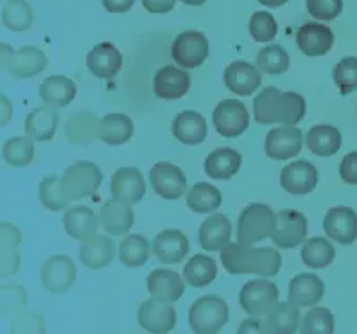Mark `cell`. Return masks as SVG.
Wrapping results in <instances>:
<instances>
[{
	"label": "cell",
	"instance_id": "32",
	"mask_svg": "<svg viewBox=\"0 0 357 334\" xmlns=\"http://www.w3.org/2000/svg\"><path fill=\"white\" fill-rule=\"evenodd\" d=\"M63 225L68 236L79 239V241H86V239L96 236L99 221H97V216L93 214L92 208L79 205V207L67 208L63 216Z\"/></svg>",
	"mask_w": 357,
	"mask_h": 334
},
{
	"label": "cell",
	"instance_id": "46",
	"mask_svg": "<svg viewBox=\"0 0 357 334\" xmlns=\"http://www.w3.org/2000/svg\"><path fill=\"white\" fill-rule=\"evenodd\" d=\"M334 83L340 89V92L343 96L347 93H352L357 90V58L356 56H349V58H343L340 63L336 65L334 73Z\"/></svg>",
	"mask_w": 357,
	"mask_h": 334
},
{
	"label": "cell",
	"instance_id": "40",
	"mask_svg": "<svg viewBox=\"0 0 357 334\" xmlns=\"http://www.w3.org/2000/svg\"><path fill=\"white\" fill-rule=\"evenodd\" d=\"M334 257H336V248L325 237H312L305 241L302 248L303 264L312 270H321V268L328 266L332 264Z\"/></svg>",
	"mask_w": 357,
	"mask_h": 334
},
{
	"label": "cell",
	"instance_id": "31",
	"mask_svg": "<svg viewBox=\"0 0 357 334\" xmlns=\"http://www.w3.org/2000/svg\"><path fill=\"white\" fill-rule=\"evenodd\" d=\"M266 333L277 334H293L302 326V317H300L298 305L293 302H280L275 305L264 320Z\"/></svg>",
	"mask_w": 357,
	"mask_h": 334
},
{
	"label": "cell",
	"instance_id": "49",
	"mask_svg": "<svg viewBox=\"0 0 357 334\" xmlns=\"http://www.w3.org/2000/svg\"><path fill=\"white\" fill-rule=\"evenodd\" d=\"M307 11L316 20L331 22L343 11V0H307Z\"/></svg>",
	"mask_w": 357,
	"mask_h": 334
},
{
	"label": "cell",
	"instance_id": "42",
	"mask_svg": "<svg viewBox=\"0 0 357 334\" xmlns=\"http://www.w3.org/2000/svg\"><path fill=\"white\" fill-rule=\"evenodd\" d=\"M40 202L49 211L58 212L61 208L68 207L72 199L68 198L67 190H65L63 180L51 174V176L43 178L42 183H40Z\"/></svg>",
	"mask_w": 357,
	"mask_h": 334
},
{
	"label": "cell",
	"instance_id": "25",
	"mask_svg": "<svg viewBox=\"0 0 357 334\" xmlns=\"http://www.w3.org/2000/svg\"><path fill=\"white\" fill-rule=\"evenodd\" d=\"M99 221H101L102 229L112 236H124L133 227L135 212L130 204L112 198L102 204Z\"/></svg>",
	"mask_w": 357,
	"mask_h": 334
},
{
	"label": "cell",
	"instance_id": "15",
	"mask_svg": "<svg viewBox=\"0 0 357 334\" xmlns=\"http://www.w3.org/2000/svg\"><path fill=\"white\" fill-rule=\"evenodd\" d=\"M112 198L124 204H139L146 195V180L137 167H121L112 176Z\"/></svg>",
	"mask_w": 357,
	"mask_h": 334
},
{
	"label": "cell",
	"instance_id": "51",
	"mask_svg": "<svg viewBox=\"0 0 357 334\" xmlns=\"http://www.w3.org/2000/svg\"><path fill=\"white\" fill-rule=\"evenodd\" d=\"M142 6L149 13H169L176 6V0H142Z\"/></svg>",
	"mask_w": 357,
	"mask_h": 334
},
{
	"label": "cell",
	"instance_id": "55",
	"mask_svg": "<svg viewBox=\"0 0 357 334\" xmlns=\"http://www.w3.org/2000/svg\"><path fill=\"white\" fill-rule=\"evenodd\" d=\"M183 4L187 6H203L206 2V0H181Z\"/></svg>",
	"mask_w": 357,
	"mask_h": 334
},
{
	"label": "cell",
	"instance_id": "22",
	"mask_svg": "<svg viewBox=\"0 0 357 334\" xmlns=\"http://www.w3.org/2000/svg\"><path fill=\"white\" fill-rule=\"evenodd\" d=\"M296 43L305 56H325L334 45V33L324 24L309 22L296 33Z\"/></svg>",
	"mask_w": 357,
	"mask_h": 334
},
{
	"label": "cell",
	"instance_id": "33",
	"mask_svg": "<svg viewBox=\"0 0 357 334\" xmlns=\"http://www.w3.org/2000/svg\"><path fill=\"white\" fill-rule=\"evenodd\" d=\"M243 164L241 153L231 148H219L206 157L205 173L214 180H230Z\"/></svg>",
	"mask_w": 357,
	"mask_h": 334
},
{
	"label": "cell",
	"instance_id": "41",
	"mask_svg": "<svg viewBox=\"0 0 357 334\" xmlns=\"http://www.w3.org/2000/svg\"><path fill=\"white\" fill-rule=\"evenodd\" d=\"M34 13L26 0H9L2 9V24L13 33H24L33 26Z\"/></svg>",
	"mask_w": 357,
	"mask_h": 334
},
{
	"label": "cell",
	"instance_id": "29",
	"mask_svg": "<svg viewBox=\"0 0 357 334\" xmlns=\"http://www.w3.org/2000/svg\"><path fill=\"white\" fill-rule=\"evenodd\" d=\"M172 135L183 144H202L206 139V121L198 112H181L172 121Z\"/></svg>",
	"mask_w": 357,
	"mask_h": 334
},
{
	"label": "cell",
	"instance_id": "43",
	"mask_svg": "<svg viewBox=\"0 0 357 334\" xmlns=\"http://www.w3.org/2000/svg\"><path fill=\"white\" fill-rule=\"evenodd\" d=\"M20 230L13 225H2V275H13L20 268V257L17 254V245L20 243Z\"/></svg>",
	"mask_w": 357,
	"mask_h": 334
},
{
	"label": "cell",
	"instance_id": "48",
	"mask_svg": "<svg viewBox=\"0 0 357 334\" xmlns=\"http://www.w3.org/2000/svg\"><path fill=\"white\" fill-rule=\"evenodd\" d=\"M278 33V26L275 22L273 15L268 13V11H257L252 15V20H250V34L255 42L268 43L271 40H275Z\"/></svg>",
	"mask_w": 357,
	"mask_h": 334
},
{
	"label": "cell",
	"instance_id": "50",
	"mask_svg": "<svg viewBox=\"0 0 357 334\" xmlns=\"http://www.w3.org/2000/svg\"><path fill=\"white\" fill-rule=\"evenodd\" d=\"M340 174L343 182L357 185V151L349 153L340 164Z\"/></svg>",
	"mask_w": 357,
	"mask_h": 334
},
{
	"label": "cell",
	"instance_id": "30",
	"mask_svg": "<svg viewBox=\"0 0 357 334\" xmlns=\"http://www.w3.org/2000/svg\"><path fill=\"white\" fill-rule=\"evenodd\" d=\"M76 83L65 76H58V74L47 77L40 85V98L47 106H52V108H63V106L70 105L76 98Z\"/></svg>",
	"mask_w": 357,
	"mask_h": 334
},
{
	"label": "cell",
	"instance_id": "10",
	"mask_svg": "<svg viewBox=\"0 0 357 334\" xmlns=\"http://www.w3.org/2000/svg\"><path fill=\"white\" fill-rule=\"evenodd\" d=\"M76 264L67 255H52L42 266V282L47 291L63 295L76 282Z\"/></svg>",
	"mask_w": 357,
	"mask_h": 334
},
{
	"label": "cell",
	"instance_id": "21",
	"mask_svg": "<svg viewBox=\"0 0 357 334\" xmlns=\"http://www.w3.org/2000/svg\"><path fill=\"white\" fill-rule=\"evenodd\" d=\"M86 67L99 79H109L122 68V54L114 43H97L86 56Z\"/></svg>",
	"mask_w": 357,
	"mask_h": 334
},
{
	"label": "cell",
	"instance_id": "52",
	"mask_svg": "<svg viewBox=\"0 0 357 334\" xmlns=\"http://www.w3.org/2000/svg\"><path fill=\"white\" fill-rule=\"evenodd\" d=\"M135 0H102L106 11L109 13H126L133 8Z\"/></svg>",
	"mask_w": 357,
	"mask_h": 334
},
{
	"label": "cell",
	"instance_id": "1",
	"mask_svg": "<svg viewBox=\"0 0 357 334\" xmlns=\"http://www.w3.org/2000/svg\"><path fill=\"white\" fill-rule=\"evenodd\" d=\"M221 262L225 270L231 275H244L253 273L259 277H275L282 268V255L278 250L269 248H253L252 245L244 243H230L221 252Z\"/></svg>",
	"mask_w": 357,
	"mask_h": 334
},
{
	"label": "cell",
	"instance_id": "39",
	"mask_svg": "<svg viewBox=\"0 0 357 334\" xmlns=\"http://www.w3.org/2000/svg\"><path fill=\"white\" fill-rule=\"evenodd\" d=\"M223 204V196L218 187L211 183H196L192 189L187 192V205L190 211L199 212V214H208V212L218 211Z\"/></svg>",
	"mask_w": 357,
	"mask_h": 334
},
{
	"label": "cell",
	"instance_id": "24",
	"mask_svg": "<svg viewBox=\"0 0 357 334\" xmlns=\"http://www.w3.org/2000/svg\"><path fill=\"white\" fill-rule=\"evenodd\" d=\"M231 243V223L225 214L206 218L199 227V245L206 252H223Z\"/></svg>",
	"mask_w": 357,
	"mask_h": 334
},
{
	"label": "cell",
	"instance_id": "14",
	"mask_svg": "<svg viewBox=\"0 0 357 334\" xmlns=\"http://www.w3.org/2000/svg\"><path fill=\"white\" fill-rule=\"evenodd\" d=\"M318 169L309 160H296L286 165L280 173V185L289 195L305 196L318 185Z\"/></svg>",
	"mask_w": 357,
	"mask_h": 334
},
{
	"label": "cell",
	"instance_id": "28",
	"mask_svg": "<svg viewBox=\"0 0 357 334\" xmlns=\"http://www.w3.org/2000/svg\"><path fill=\"white\" fill-rule=\"evenodd\" d=\"M58 121L59 117L52 106L36 108L26 117V135L36 142H49L54 139Z\"/></svg>",
	"mask_w": 357,
	"mask_h": 334
},
{
	"label": "cell",
	"instance_id": "27",
	"mask_svg": "<svg viewBox=\"0 0 357 334\" xmlns=\"http://www.w3.org/2000/svg\"><path fill=\"white\" fill-rule=\"evenodd\" d=\"M115 257V243L108 236H93L83 241L79 248V259L86 268L99 270L106 268Z\"/></svg>",
	"mask_w": 357,
	"mask_h": 334
},
{
	"label": "cell",
	"instance_id": "13",
	"mask_svg": "<svg viewBox=\"0 0 357 334\" xmlns=\"http://www.w3.org/2000/svg\"><path fill=\"white\" fill-rule=\"evenodd\" d=\"M151 185L158 196L165 199H178L183 192H187V178L180 167L169 162H160L153 165Z\"/></svg>",
	"mask_w": 357,
	"mask_h": 334
},
{
	"label": "cell",
	"instance_id": "7",
	"mask_svg": "<svg viewBox=\"0 0 357 334\" xmlns=\"http://www.w3.org/2000/svg\"><path fill=\"white\" fill-rule=\"evenodd\" d=\"M241 308L252 317H264L278 304V288L271 280L262 279L250 280L239 293Z\"/></svg>",
	"mask_w": 357,
	"mask_h": 334
},
{
	"label": "cell",
	"instance_id": "35",
	"mask_svg": "<svg viewBox=\"0 0 357 334\" xmlns=\"http://www.w3.org/2000/svg\"><path fill=\"white\" fill-rule=\"evenodd\" d=\"M307 148L312 155L318 157H331L336 155L341 148V133L337 128L328 124H319L307 133Z\"/></svg>",
	"mask_w": 357,
	"mask_h": 334
},
{
	"label": "cell",
	"instance_id": "16",
	"mask_svg": "<svg viewBox=\"0 0 357 334\" xmlns=\"http://www.w3.org/2000/svg\"><path fill=\"white\" fill-rule=\"evenodd\" d=\"M139 324L147 333H169L176 326V311L165 302L156 298L142 302L139 308Z\"/></svg>",
	"mask_w": 357,
	"mask_h": 334
},
{
	"label": "cell",
	"instance_id": "8",
	"mask_svg": "<svg viewBox=\"0 0 357 334\" xmlns=\"http://www.w3.org/2000/svg\"><path fill=\"white\" fill-rule=\"evenodd\" d=\"M172 59L183 68H196L208 58V40L199 31H183L172 43Z\"/></svg>",
	"mask_w": 357,
	"mask_h": 334
},
{
	"label": "cell",
	"instance_id": "2",
	"mask_svg": "<svg viewBox=\"0 0 357 334\" xmlns=\"http://www.w3.org/2000/svg\"><path fill=\"white\" fill-rule=\"evenodd\" d=\"M307 112L305 99L296 92H280L275 86H266L253 101V115L259 124H284L294 126Z\"/></svg>",
	"mask_w": 357,
	"mask_h": 334
},
{
	"label": "cell",
	"instance_id": "36",
	"mask_svg": "<svg viewBox=\"0 0 357 334\" xmlns=\"http://www.w3.org/2000/svg\"><path fill=\"white\" fill-rule=\"evenodd\" d=\"M183 279L192 288H205L218 279V264L208 255H194L183 268Z\"/></svg>",
	"mask_w": 357,
	"mask_h": 334
},
{
	"label": "cell",
	"instance_id": "23",
	"mask_svg": "<svg viewBox=\"0 0 357 334\" xmlns=\"http://www.w3.org/2000/svg\"><path fill=\"white\" fill-rule=\"evenodd\" d=\"M189 239L181 230H164L155 237L153 252L162 264H178L189 254Z\"/></svg>",
	"mask_w": 357,
	"mask_h": 334
},
{
	"label": "cell",
	"instance_id": "11",
	"mask_svg": "<svg viewBox=\"0 0 357 334\" xmlns=\"http://www.w3.org/2000/svg\"><path fill=\"white\" fill-rule=\"evenodd\" d=\"M307 237V218L298 211H280L275 218V229L271 234L278 248H294L302 245Z\"/></svg>",
	"mask_w": 357,
	"mask_h": 334
},
{
	"label": "cell",
	"instance_id": "47",
	"mask_svg": "<svg viewBox=\"0 0 357 334\" xmlns=\"http://www.w3.org/2000/svg\"><path fill=\"white\" fill-rule=\"evenodd\" d=\"M300 331L305 334H331L334 333V317L328 309L312 308L303 317Z\"/></svg>",
	"mask_w": 357,
	"mask_h": 334
},
{
	"label": "cell",
	"instance_id": "45",
	"mask_svg": "<svg viewBox=\"0 0 357 334\" xmlns=\"http://www.w3.org/2000/svg\"><path fill=\"white\" fill-rule=\"evenodd\" d=\"M4 160L13 167H26L34 158V144L29 137H13L2 149Z\"/></svg>",
	"mask_w": 357,
	"mask_h": 334
},
{
	"label": "cell",
	"instance_id": "17",
	"mask_svg": "<svg viewBox=\"0 0 357 334\" xmlns=\"http://www.w3.org/2000/svg\"><path fill=\"white\" fill-rule=\"evenodd\" d=\"M225 85L237 96H252L253 92L261 89L262 77L261 68L248 61H234L225 70Z\"/></svg>",
	"mask_w": 357,
	"mask_h": 334
},
{
	"label": "cell",
	"instance_id": "34",
	"mask_svg": "<svg viewBox=\"0 0 357 334\" xmlns=\"http://www.w3.org/2000/svg\"><path fill=\"white\" fill-rule=\"evenodd\" d=\"M133 133V121L124 114H108L99 124V139L109 146L126 144Z\"/></svg>",
	"mask_w": 357,
	"mask_h": 334
},
{
	"label": "cell",
	"instance_id": "18",
	"mask_svg": "<svg viewBox=\"0 0 357 334\" xmlns=\"http://www.w3.org/2000/svg\"><path fill=\"white\" fill-rule=\"evenodd\" d=\"M190 89V76L174 65H165L156 70L153 79V90L155 96L160 99H181Z\"/></svg>",
	"mask_w": 357,
	"mask_h": 334
},
{
	"label": "cell",
	"instance_id": "54",
	"mask_svg": "<svg viewBox=\"0 0 357 334\" xmlns=\"http://www.w3.org/2000/svg\"><path fill=\"white\" fill-rule=\"evenodd\" d=\"M257 2H261V6H268V8H280V6H284L286 2H289V0H257Z\"/></svg>",
	"mask_w": 357,
	"mask_h": 334
},
{
	"label": "cell",
	"instance_id": "4",
	"mask_svg": "<svg viewBox=\"0 0 357 334\" xmlns=\"http://www.w3.org/2000/svg\"><path fill=\"white\" fill-rule=\"evenodd\" d=\"M228 305L218 295H205L190 305L189 324L194 333L214 334L227 326Z\"/></svg>",
	"mask_w": 357,
	"mask_h": 334
},
{
	"label": "cell",
	"instance_id": "53",
	"mask_svg": "<svg viewBox=\"0 0 357 334\" xmlns=\"http://www.w3.org/2000/svg\"><path fill=\"white\" fill-rule=\"evenodd\" d=\"M239 333H266L264 321H261V320H244L243 326L239 327Z\"/></svg>",
	"mask_w": 357,
	"mask_h": 334
},
{
	"label": "cell",
	"instance_id": "6",
	"mask_svg": "<svg viewBox=\"0 0 357 334\" xmlns=\"http://www.w3.org/2000/svg\"><path fill=\"white\" fill-rule=\"evenodd\" d=\"M63 187L72 202L92 196L102 182V173L92 162H76L61 176Z\"/></svg>",
	"mask_w": 357,
	"mask_h": 334
},
{
	"label": "cell",
	"instance_id": "44",
	"mask_svg": "<svg viewBox=\"0 0 357 334\" xmlns=\"http://www.w3.org/2000/svg\"><path fill=\"white\" fill-rule=\"evenodd\" d=\"M257 67L264 74H284L289 68L291 59L282 45H268L257 54Z\"/></svg>",
	"mask_w": 357,
	"mask_h": 334
},
{
	"label": "cell",
	"instance_id": "38",
	"mask_svg": "<svg viewBox=\"0 0 357 334\" xmlns=\"http://www.w3.org/2000/svg\"><path fill=\"white\" fill-rule=\"evenodd\" d=\"M153 246L149 245L146 237L140 234H131L119 246V259L124 266L139 268L144 266L151 255Z\"/></svg>",
	"mask_w": 357,
	"mask_h": 334
},
{
	"label": "cell",
	"instance_id": "9",
	"mask_svg": "<svg viewBox=\"0 0 357 334\" xmlns=\"http://www.w3.org/2000/svg\"><path fill=\"white\" fill-rule=\"evenodd\" d=\"M212 121H214L215 131L227 139H236V137L243 135L250 126L248 110L237 99H225L219 103L215 106Z\"/></svg>",
	"mask_w": 357,
	"mask_h": 334
},
{
	"label": "cell",
	"instance_id": "19",
	"mask_svg": "<svg viewBox=\"0 0 357 334\" xmlns=\"http://www.w3.org/2000/svg\"><path fill=\"white\" fill-rule=\"evenodd\" d=\"M324 230L341 245H352L357 239V214L349 207H334L324 220Z\"/></svg>",
	"mask_w": 357,
	"mask_h": 334
},
{
	"label": "cell",
	"instance_id": "3",
	"mask_svg": "<svg viewBox=\"0 0 357 334\" xmlns=\"http://www.w3.org/2000/svg\"><path fill=\"white\" fill-rule=\"evenodd\" d=\"M275 214L271 207L264 204H252L241 212L237 221V241L253 245L271 237L275 229Z\"/></svg>",
	"mask_w": 357,
	"mask_h": 334
},
{
	"label": "cell",
	"instance_id": "37",
	"mask_svg": "<svg viewBox=\"0 0 357 334\" xmlns=\"http://www.w3.org/2000/svg\"><path fill=\"white\" fill-rule=\"evenodd\" d=\"M99 124L101 121L89 112H79V114L72 115L65 128L67 139L74 144H90L96 137H99Z\"/></svg>",
	"mask_w": 357,
	"mask_h": 334
},
{
	"label": "cell",
	"instance_id": "12",
	"mask_svg": "<svg viewBox=\"0 0 357 334\" xmlns=\"http://www.w3.org/2000/svg\"><path fill=\"white\" fill-rule=\"evenodd\" d=\"M303 133L294 126L275 128L266 135V155L273 160L284 162L302 151Z\"/></svg>",
	"mask_w": 357,
	"mask_h": 334
},
{
	"label": "cell",
	"instance_id": "26",
	"mask_svg": "<svg viewBox=\"0 0 357 334\" xmlns=\"http://www.w3.org/2000/svg\"><path fill=\"white\" fill-rule=\"evenodd\" d=\"M325 286L314 273H300L289 282V302L298 308H312L324 298Z\"/></svg>",
	"mask_w": 357,
	"mask_h": 334
},
{
	"label": "cell",
	"instance_id": "5",
	"mask_svg": "<svg viewBox=\"0 0 357 334\" xmlns=\"http://www.w3.org/2000/svg\"><path fill=\"white\" fill-rule=\"evenodd\" d=\"M2 65L8 70L9 74L17 79H27V77H33L36 74H40L42 70H45V67L49 65V59H47L45 52L36 49V47L26 45L13 51L9 45H2Z\"/></svg>",
	"mask_w": 357,
	"mask_h": 334
},
{
	"label": "cell",
	"instance_id": "20",
	"mask_svg": "<svg viewBox=\"0 0 357 334\" xmlns=\"http://www.w3.org/2000/svg\"><path fill=\"white\" fill-rule=\"evenodd\" d=\"M147 289L151 293L153 298L165 304L180 301L181 295L185 293V284L180 279L176 271L158 268L151 271L147 277Z\"/></svg>",
	"mask_w": 357,
	"mask_h": 334
}]
</instances>
